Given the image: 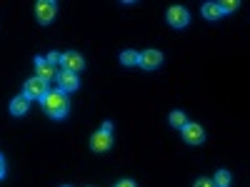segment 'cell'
Returning a JSON list of instances; mask_svg holds the SVG:
<instances>
[{"label":"cell","instance_id":"obj_1","mask_svg":"<svg viewBox=\"0 0 250 187\" xmlns=\"http://www.w3.org/2000/svg\"><path fill=\"white\" fill-rule=\"evenodd\" d=\"M43 108L55 120L65 117L68 115V97H65V93L62 90H48V95L43 97Z\"/></svg>","mask_w":250,"mask_h":187},{"label":"cell","instance_id":"obj_2","mask_svg":"<svg viewBox=\"0 0 250 187\" xmlns=\"http://www.w3.org/2000/svg\"><path fill=\"white\" fill-rule=\"evenodd\" d=\"M23 95L28 100H43L48 95V82L45 80H40V77H30L25 82V88H23Z\"/></svg>","mask_w":250,"mask_h":187},{"label":"cell","instance_id":"obj_3","mask_svg":"<svg viewBox=\"0 0 250 187\" xmlns=\"http://www.w3.org/2000/svg\"><path fill=\"white\" fill-rule=\"evenodd\" d=\"M55 13H58V8H55L53 0H40V3L35 5V15H38V20H40L43 25L50 23V20L55 18Z\"/></svg>","mask_w":250,"mask_h":187},{"label":"cell","instance_id":"obj_4","mask_svg":"<svg viewBox=\"0 0 250 187\" xmlns=\"http://www.w3.org/2000/svg\"><path fill=\"white\" fill-rule=\"evenodd\" d=\"M60 62H62V70H68V73H78L85 68V60H83L80 53H62Z\"/></svg>","mask_w":250,"mask_h":187},{"label":"cell","instance_id":"obj_5","mask_svg":"<svg viewBox=\"0 0 250 187\" xmlns=\"http://www.w3.org/2000/svg\"><path fill=\"white\" fill-rule=\"evenodd\" d=\"M168 23H170L173 28H185L188 23H190V15H188V10H185L183 5H173V8L168 10Z\"/></svg>","mask_w":250,"mask_h":187},{"label":"cell","instance_id":"obj_6","mask_svg":"<svg viewBox=\"0 0 250 187\" xmlns=\"http://www.w3.org/2000/svg\"><path fill=\"white\" fill-rule=\"evenodd\" d=\"M183 137H185V142H190V145H200L205 140V130L200 128L198 122H188L183 128Z\"/></svg>","mask_w":250,"mask_h":187},{"label":"cell","instance_id":"obj_7","mask_svg":"<svg viewBox=\"0 0 250 187\" xmlns=\"http://www.w3.org/2000/svg\"><path fill=\"white\" fill-rule=\"evenodd\" d=\"M58 85H60V90H62V93H73V90H78V88H80V80H78V75H75V73L62 70V73L58 75Z\"/></svg>","mask_w":250,"mask_h":187},{"label":"cell","instance_id":"obj_8","mask_svg":"<svg viewBox=\"0 0 250 187\" xmlns=\"http://www.w3.org/2000/svg\"><path fill=\"white\" fill-rule=\"evenodd\" d=\"M160 62H163V53L145 50V53H140V62H138V65H143L145 70H155V68H160Z\"/></svg>","mask_w":250,"mask_h":187},{"label":"cell","instance_id":"obj_9","mask_svg":"<svg viewBox=\"0 0 250 187\" xmlns=\"http://www.w3.org/2000/svg\"><path fill=\"white\" fill-rule=\"evenodd\" d=\"M110 145H113V137H110V132H105V130H100V132H95V135L90 137V148H93L95 152L110 150Z\"/></svg>","mask_w":250,"mask_h":187},{"label":"cell","instance_id":"obj_10","mask_svg":"<svg viewBox=\"0 0 250 187\" xmlns=\"http://www.w3.org/2000/svg\"><path fill=\"white\" fill-rule=\"evenodd\" d=\"M35 77L45 80V82H50L55 77V68L50 65L45 57H35Z\"/></svg>","mask_w":250,"mask_h":187},{"label":"cell","instance_id":"obj_11","mask_svg":"<svg viewBox=\"0 0 250 187\" xmlns=\"http://www.w3.org/2000/svg\"><path fill=\"white\" fill-rule=\"evenodd\" d=\"M28 108H30V100H28L25 95H20V97H15V100L10 102V112H13V115H25Z\"/></svg>","mask_w":250,"mask_h":187},{"label":"cell","instance_id":"obj_12","mask_svg":"<svg viewBox=\"0 0 250 187\" xmlns=\"http://www.w3.org/2000/svg\"><path fill=\"white\" fill-rule=\"evenodd\" d=\"M203 15H205V18H210V20L220 18V15H223L220 3H205V5H203Z\"/></svg>","mask_w":250,"mask_h":187},{"label":"cell","instance_id":"obj_13","mask_svg":"<svg viewBox=\"0 0 250 187\" xmlns=\"http://www.w3.org/2000/svg\"><path fill=\"white\" fill-rule=\"evenodd\" d=\"M120 62H123V65H138V62H140V55L135 53V50H125L123 55H120Z\"/></svg>","mask_w":250,"mask_h":187},{"label":"cell","instance_id":"obj_14","mask_svg":"<svg viewBox=\"0 0 250 187\" xmlns=\"http://www.w3.org/2000/svg\"><path fill=\"white\" fill-rule=\"evenodd\" d=\"M170 125H173V128H185V125H188V117H185V112H180V110H175V112H170Z\"/></svg>","mask_w":250,"mask_h":187},{"label":"cell","instance_id":"obj_15","mask_svg":"<svg viewBox=\"0 0 250 187\" xmlns=\"http://www.w3.org/2000/svg\"><path fill=\"white\" fill-rule=\"evenodd\" d=\"M213 182H215V187H230V172L220 170V172L213 177Z\"/></svg>","mask_w":250,"mask_h":187},{"label":"cell","instance_id":"obj_16","mask_svg":"<svg viewBox=\"0 0 250 187\" xmlns=\"http://www.w3.org/2000/svg\"><path fill=\"white\" fill-rule=\"evenodd\" d=\"M238 0H223V3H220V10L223 13H233V10H238Z\"/></svg>","mask_w":250,"mask_h":187},{"label":"cell","instance_id":"obj_17","mask_svg":"<svg viewBox=\"0 0 250 187\" xmlns=\"http://www.w3.org/2000/svg\"><path fill=\"white\" fill-rule=\"evenodd\" d=\"M193 187H215V182H213L210 177H200V180H198Z\"/></svg>","mask_w":250,"mask_h":187},{"label":"cell","instance_id":"obj_18","mask_svg":"<svg viewBox=\"0 0 250 187\" xmlns=\"http://www.w3.org/2000/svg\"><path fill=\"white\" fill-rule=\"evenodd\" d=\"M60 57H62V55H58V53H50V55H48L45 60H48V62H50V65L55 68V62H60Z\"/></svg>","mask_w":250,"mask_h":187},{"label":"cell","instance_id":"obj_19","mask_svg":"<svg viewBox=\"0 0 250 187\" xmlns=\"http://www.w3.org/2000/svg\"><path fill=\"white\" fill-rule=\"evenodd\" d=\"M115 187H138V185H135L133 180H120V182H118Z\"/></svg>","mask_w":250,"mask_h":187},{"label":"cell","instance_id":"obj_20","mask_svg":"<svg viewBox=\"0 0 250 187\" xmlns=\"http://www.w3.org/2000/svg\"><path fill=\"white\" fill-rule=\"evenodd\" d=\"M103 130L110 132V130H113V122H110V120H108V122H103Z\"/></svg>","mask_w":250,"mask_h":187},{"label":"cell","instance_id":"obj_21","mask_svg":"<svg viewBox=\"0 0 250 187\" xmlns=\"http://www.w3.org/2000/svg\"><path fill=\"white\" fill-rule=\"evenodd\" d=\"M5 175V162H3V157H0V177Z\"/></svg>","mask_w":250,"mask_h":187}]
</instances>
